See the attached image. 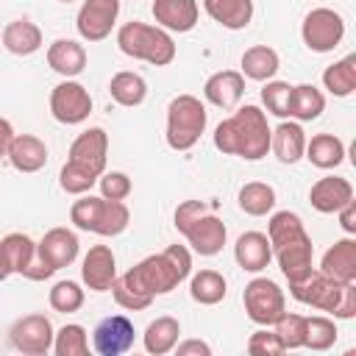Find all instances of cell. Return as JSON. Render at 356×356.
<instances>
[{
	"mask_svg": "<svg viewBox=\"0 0 356 356\" xmlns=\"http://www.w3.org/2000/svg\"><path fill=\"white\" fill-rule=\"evenodd\" d=\"M33 253H36V242L28 234L14 231V234H6L0 239V261H3V267H6L8 275H14V273L22 275L25 267L31 264Z\"/></svg>",
	"mask_w": 356,
	"mask_h": 356,
	"instance_id": "29",
	"label": "cell"
},
{
	"mask_svg": "<svg viewBox=\"0 0 356 356\" xmlns=\"http://www.w3.org/2000/svg\"><path fill=\"white\" fill-rule=\"evenodd\" d=\"M153 19L159 28L172 33H189L197 25V0H153Z\"/></svg>",
	"mask_w": 356,
	"mask_h": 356,
	"instance_id": "17",
	"label": "cell"
},
{
	"mask_svg": "<svg viewBox=\"0 0 356 356\" xmlns=\"http://www.w3.org/2000/svg\"><path fill=\"white\" fill-rule=\"evenodd\" d=\"M106 159H108V134L103 128H86L83 134L75 136V142L70 145V164L92 172L95 178H100L106 172Z\"/></svg>",
	"mask_w": 356,
	"mask_h": 356,
	"instance_id": "11",
	"label": "cell"
},
{
	"mask_svg": "<svg viewBox=\"0 0 356 356\" xmlns=\"http://www.w3.org/2000/svg\"><path fill=\"white\" fill-rule=\"evenodd\" d=\"M245 95V75L239 70H220L206 78L203 97L217 108H234Z\"/></svg>",
	"mask_w": 356,
	"mask_h": 356,
	"instance_id": "19",
	"label": "cell"
},
{
	"mask_svg": "<svg viewBox=\"0 0 356 356\" xmlns=\"http://www.w3.org/2000/svg\"><path fill=\"white\" fill-rule=\"evenodd\" d=\"M267 239H270L273 259L278 261V267L289 284L306 278L314 270L312 267L314 245H312V236L306 234V228L295 211H289V209L275 211L267 222Z\"/></svg>",
	"mask_w": 356,
	"mask_h": 356,
	"instance_id": "2",
	"label": "cell"
},
{
	"mask_svg": "<svg viewBox=\"0 0 356 356\" xmlns=\"http://www.w3.org/2000/svg\"><path fill=\"white\" fill-rule=\"evenodd\" d=\"M337 214H339V225H342V231H345L348 236H353V234H356V203H353V200L345 203Z\"/></svg>",
	"mask_w": 356,
	"mask_h": 356,
	"instance_id": "47",
	"label": "cell"
},
{
	"mask_svg": "<svg viewBox=\"0 0 356 356\" xmlns=\"http://www.w3.org/2000/svg\"><path fill=\"white\" fill-rule=\"evenodd\" d=\"M78 248H81V242H78L75 231L61 228V225H58V228H50V231L36 242L39 256H42L53 270L70 267V264L78 259Z\"/></svg>",
	"mask_w": 356,
	"mask_h": 356,
	"instance_id": "16",
	"label": "cell"
},
{
	"mask_svg": "<svg viewBox=\"0 0 356 356\" xmlns=\"http://www.w3.org/2000/svg\"><path fill=\"white\" fill-rule=\"evenodd\" d=\"M303 159H309V164H314L317 170H334L345 161V142L334 134H314L312 139H306Z\"/></svg>",
	"mask_w": 356,
	"mask_h": 356,
	"instance_id": "28",
	"label": "cell"
},
{
	"mask_svg": "<svg viewBox=\"0 0 356 356\" xmlns=\"http://www.w3.org/2000/svg\"><path fill=\"white\" fill-rule=\"evenodd\" d=\"M50 114L61 125H78L92 114V95L83 83L64 78L50 92Z\"/></svg>",
	"mask_w": 356,
	"mask_h": 356,
	"instance_id": "9",
	"label": "cell"
},
{
	"mask_svg": "<svg viewBox=\"0 0 356 356\" xmlns=\"http://www.w3.org/2000/svg\"><path fill=\"white\" fill-rule=\"evenodd\" d=\"M47 64L61 78H75L86 70V50L75 39H56L47 47Z\"/></svg>",
	"mask_w": 356,
	"mask_h": 356,
	"instance_id": "24",
	"label": "cell"
},
{
	"mask_svg": "<svg viewBox=\"0 0 356 356\" xmlns=\"http://www.w3.org/2000/svg\"><path fill=\"white\" fill-rule=\"evenodd\" d=\"M97 184H100V195L108 197V200H125V197L134 192L131 178H128L125 172H120V170L103 172V175L97 178Z\"/></svg>",
	"mask_w": 356,
	"mask_h": 356,
	"instance_id": "43",
	"label": "cell"
},
{
	"mask_svg": "<svg viewBox=\"0 0 356 356\" xmlns=\"http://www.w3.org/2000/svg\"><path fill=\"white\" fill-rule=\"evenodd\" d=\"M289 92H292V86L286 83V81H264V89H261V103H264V108L270 111V114H275V117H281V120H286L289 117Z\"/></svg>",
	"mask_w": 356,
	"mask_h": 356,
	"instance_id": "41",
	"label": "cell"
},
{
	"mask_svg": "<svg viewBox=\"0 0 356 356\" xmlns=\"http://www.w3.org/2000/svg\"><path fill=\"white\" fill-rule=\"evenodd\" d=\"M53 353L56 356H86L89 353V337L86 328L78 323H67L53 337Z\"/></svg>",
	"mask_w": 356,
	"mask_h": 356,
	"instance_id": "38",
	"label": "cell"
},
{
	"mask_svg": "<svg viewBox=\"0 0 356 356\" xmlns=\"http://www.w3.org/2000/svg\"><path fill=\"white\" fill-rule=\"evenodd\" d=\"M209 122V111L195 95H178L167 106V145L172 150H189L197 145Z\"/></svg>",
	"mask_w": 356,
	"mask_h": 356,
	"instance_id": "6",
	"label": "cell"
},
{
	"mask_svg": "<svg viewBox=\"0 0 356 356\" xmlns=\"http://www.w3.org/2000/svg\"><path fill=\"white\" fill-rule=\"evenodd\" d=\"M134 339H136V328L125 314L103 317L92 331V348L100 356H122L134 348Z\"/></svg>",
	"mask_w": 356,
	"mask_h": 356,
	"instance_id": "13",
	"label": "cell"
},
{
	"mask_svg": "<svg viewBox=\"0 0 356 356\" xmlns=\"http://www.w3.org/2000/svg\"><path fill=\"white\" fill-rule=\"evenodd\" d=\"M0 39H3V47L14 56H33L42 47V31L31 19H11L3 28Z\"/></svg>",
	"mask_w": 356,
	"mask_h": 356,
	"instance_id": "26",
	"label": "cell"
},
{
	"mask_svg": "<svg viewBox=\"0 0 356 356\" xmlns=\"http://www.w3.org/2000/svg\"><path fill=\"white\" fill-rule=\"evenodd\" d=\"M234 259H236V264L245 273H261L270 264V259H273L267 234H261V231H245L236 239V245H234Z\"/></svg>",
	"mask_w": 356,
	"mask_h": 356,
	"instance_id": "23",
	"label": "cell"
},
{
	"mask_svg": "<svg viewBox=\"0 0 356 356\" xmlns=\"http://www.w3.org/2000/svg\"><path fill=\"white\" fill-rule=\"evenodd\" d=\"M270 150L281 164H295L303 159L306 150V134L298 120H284L275 131H270Z\"/></svg>",
	"mask_w": 356,
	"mask_h": 356,
	"instance_id": "22",
	"label": "cell"
},
{
	"mask_svg": "<svg viewBox=\"0 0 356 356\" xmlns=\"http://www.w3.org/2000/svg\"><path fill=\"white\" fill-rule=\"evenodd\" d=\"M289 295L303 306L334 314V320L356 317V284L328 278L320 270H312L306 278L289 284Z\"/></svg>",
	"mask_w": 356,
	"mask_h": 356,
	"instance_id": "4",
	"label": "cell"
},
{
	"mask_svg": "<svg viewBox=\"0 0 356 356\" xmlns=\"http://www.w3.org/2000/svg\"><path fill=\"white\" fill-rule=\"evenodd\" d=\"M323 86L334 97H348L356 89V56H345L323 70Z\"/></svg>",
	"mask_w": 356,
	"mask_h": 356,
	"instance_id": "33",
	"label": "cell"
},
{
	"mask_svg": "<svg viewBox=\"0 0 356 356\" xmlns=\"http://www.w3.org/2000/svg\"><path fill=\"white\" fill-rule=\"evenodd\" d=\"M300 36H303V44L312 53H331L345 36V19L334 8H325V6L312 8L303 17Z\"/></svg>",
	"mask_w": 356,
	"mask_h": 356,
	"instance_id": "7",
	"label": "cell"
},
{
	"mask_svg": "<svg viewBox=\"0 0 356 356\" xmlns=\"http://www.w3.org/2000/svg\"><path fill=\"white\" fill-rule=\"evenodd\" d=\"M203 8L217 25L228 31H242L253 19V0H203Z\"/></svg>",
	"mask_w": 356,
	"mask_h": 356,
	"instance_id": "25",
	"label": "cell"
},
{
	"mask_svg": "<svg viewBox=\"0 0 356 356\" xmlns=\"http://www.w3.org/2000/svg\"><path fill=\"white\" fill-rule=\"evenodd\" d=\"M242 303L248 317L256 325H273L284 312H286V300H284V289L270 281V278H253L245 284L242 292Z\"/></svg>",
	"mask_w": 356,
	"mask_h": 356,
	"instance_id": "8",
	"label": "cell"
},
{
	"mask_svg": "<svg viewBox=\"0 0 356 356\" xmlns=\"http://www.w3.org/2000/svg\"><path fill=\"white\" fill-rule=\"evenodd\" d=\"M131 222V211L122 200H108L103 197L100 203V214H97V222H95V231L92 234H100V236H120Z\"/></svg>",
	"mask_w": 356,
	"mask_h": 356,
	"instance_id": "36",
	"label": "cell"
},
{
	"mask_svg": "<svg viewBox=\"0 0 356 356\" xmlns=\"http://www.w3.org/2000/svg\"><path fill=\"white\" fill-rule=\"evenodd\" d=\"M178 334H181V323L175 317H170V314H161L153 323H147V328L142 334L145 350L153 353V356H164V353H170L175 348Z\"/></svg>",
	"mask_w": 356,
	"mask_h": 356,
	"instance_id": "31",
	"label": "cell"
},
{
	"mask_svg": "<svg viewBox=\"0 0 356 356\" xmlns=\"http://www.w3.org/2000/svg\"><path fill=\"white\" fill-rule=\"evenodd\" d=\"M350 200H353V186L348 178H339V175H325L314 181L309 189V203L320 214H334Z\"/></svg>",
	"mask_w": 356,
	"mask_h": 356,
	"instance_id": "18",
	"label": "cell"
},
{
	"mask_svg": "<svg viewBox=\"0 0 356 356\" xmlns=\"http://www.w3.org/2000/svg\"><path fill=\"white\" fill-rule=\"evenodd\" d=\"M339 331H337V323L325 314H314V317H306V337H303V348L309 350H328L334 348Z\"/></svg>",
	"mask_w": 356,
	"mask_h": 356,
	"instance_id": "37",
	"label": "cell"
},
{
	"mask_svg": "<svg viewBox=\"0 0 356 356\" xmlns=\"http://www.w3.org/2000/svg\"><path fill=\"white\" fill-rule=\"evenodd\" d=\"M320 273H325L328 278L345 281V284H356V239L345 236L337 239L320 261Z\"/></svg>",
	"mask_w": 356,
	"mask_h": 356,
	"instance_id": "20",
	"label": "cell"
},
{
	"mask_svg": "<svg viewBox=\"0 0 356 356\" xmlns=\"http://www.w3.org/2000/svg\"><path fill=\"white\" fill-rule=\"evenodd\" d=\"M6 156L19 172H39L47 164V145L33 134H14Z\"/></svg>",
	"mask_w": 356,
	"mask_h": 356,
	"instance_id": "21",
	"label": "cell"
},
{
	"mask_svg": "<svg viewBox=\"0 0 356 356\" xmlns=\"http://www.w3.org/2000/svg\"><path fill=\"white\" fill-rule=\"evenodd\" d=\"M289 117L298 122H312L325 111V95L314 83H298L289 92Z\"/></svg>",
	"mask_w": 356,
	"mask_h": 356,
	"instance_id": "30",
	"label": "cell"
},
{
	"mask_svg": "<svg viewBox=\"0 0 356 356\" xmlns=\"http://www.w3.org/2000/svg\"><path fill=\"white\" fill-rule=\"evenodd\" d=\"M203 211H209L206 200H184V203H178V209H175V228L184 234Z\"/></svg>",
	"mask_w": 356,
	"mask_h": 356,
	"instance_id": "45",
	"label": "cell"
},
{
	"mask_svg": "<svg viewBox=\"0 0 356 356\" xmlns=\"http://www.w3.org/2000/svg\"><path fill=\"white\" fill-rule=\"evenodd\" d=\"M178 356H211V348L203 339H186V342H175Z\"/></svg>",
	"mask_w": 356,
	"mask_h": 356,
	"instance_id": "46",
	"label": "cell"
},
{
	"mask_svg": "<svg viewBox=\"0 0 356 356\" xmlns=\"http://www.w3.org/2000/svg\"><path fill=\"white\" fill-rule=\"evenodd\" d=\"M47 300H50V309H53V312H58V314H72V312H78V309L83 306L86 295H83V289H81L78 281H70V278H67V281H56V284H53Z\"/></svg>",
	"mask_w": 356,
	"mask_h": 356,
	"instance_id": "39",
	"label": "cell"
},
{
	"mask_svg": "<svg viewBox=\"0 0 356 356\" xmlns=\"http://www.w3.org/2000/svg\"><path fill=\"white\" fill-rule=\"evenodd\" d=\"M236 200H239V209L245 214L264 217V214H270L275 209V189L270 184H264V181H250V184H245L239 189Z\"/></svg>",
	"mask_w": 356,
	"mask_h": 356,
	"instance_id": "34",
	"label": "cell"
},
{
	"mask_svg": "<svg viewBox=\"0 0 356 356\" xmlns=\"http://www.w3.org/2000/svg\"><path fill=\"white\" fill-rule=\"evenodd\" d=\"M53 337H56L53 323L44 314H25L14 320L8 328L11 345L28 356H44L47 350H53Z\"/></svg>",
	"mask_w": 356,
	"mask_h": 356,
	"instance_id": "10",
	"label": "cell"
},
{
	"mask_svg": "<svg viewBox=\"0 0 356 356\" xmlns=\"http://www.w3.org/2000/svg\"><path fill=\"white\" fill-rule=\"evenodd\" d=\"M58 3H75V0H58Z\"/></svg>",
	"mask_w": 356,
	"mask_h": 356,
	"instance_id": "50",
	"label": "cell"
},
{
	"mask_svg": "<svg viewBox=\"0 0 356 356\" xmlns=\"http://www.w3.org/2000/svg\"><path fill=\"white\" fill-rule=\"evenodd\" d=\"M239 67H242V75L245 78L264 83V81H273L275 78V72L281 70V58H278V53L270 44H253V47H248L242 53Z\"/></svg>",
	"mask_w": 356,
	"mask_h": 356,
	"instance_id": "27",
	"label": "cell"
},
{
	"mask_svg": "<svg viewBox=\"0 0 356 356\" xmlns=\"http://www.w3.org/2000/svg\"><path fill=\"white\" fill-rule=\"evenodd\" d=\"M275 337L281 339L284 350H298L303 348V337H306V317L303 314H289L284 312L275 323H273Z\"/></svg>",
	"mask_w": 356,
	"mask_h": 356,
	"instance_id": "40",
	"label": "cell"
},
{
	"mask_svg": "<svg viewBox=\"0 0 356 356\" xmlns=\"http://www.w3.org/2000/svg\"><path fill=\"white\" fill-rule=\"evenodd\" d=\"M225 278H222V273H217V270H200V273H195L192 275V281H189V295H192V300L195 303H200V306H214V303H220L222 298H225Z\"/></svg>",
	"mask_w": 356,
	"mask_h": 356,
	"instance_id": "35",
	"label": "cell"
},
{
	"mask_svg": "<svg viewBox=\"0 0 356 356\" xmlns=\"http://www.w3.org/2000/svg\"><path fill=\"white\" fill-rule=\"evenodd\" d=\"M117 47L136 61H147L153 67H167L175 61V42L170 36V31L159 28V25H147L139 19L125 22L117 31Z\"/></svg>",
	"mask_w": 356,
	"mask_h": 356,
	"instance_id": "5",
	"label": "cell"
},
{
	"mask_svg": "<svg viewBox=\"0 0 356 356\" xmlns=\"http://www.w3.org/2000/svg\"><path fill=\"white\" fill-rule=\"evenodd\" d=\"M120 17V0H83L75 17V28L86 42H103Z\"/></svg>",
	"mask_w": 356,
	"mask_h": 356,
	"instance_id": "12",
	"label": "cell"
},
{
	"mask_svg": "<svg viewBox=\"0 0 356 356\" xmlns=\"http://www.w3.org/2000/svg\"><path fill=\"white\" fill-rule=\"evenodd\" d=\"M214 147L225 156L259 161L270 150L267 114L259 106H242L214 128Z\"/></svg>",
	"mask_w": 356,
	"mask_h": 356,
	"instance_id": "3",
	"label": "cell"
},
{
	"mask_svg": "<svg viewBox=\"0 0 356 356\" xmlns=\"http://www.w3.org/2000/svg\"><path fill=\"white\" fill-rule=\"evenodd\" d=\"M11 139H14V125H11L6 117H0V156H6V153H8Z\"/></svg>",
	"mask_w": 356,
	"mask_h": 356,
	"instance_id": "48",
	"label": "cell"
},
{
	"mask_svg": "<svg viewBox=\"0 0 356 356\" xmlns=\"http://www.w3.org/2000/svg\"><path fill=\"white\" fill-rule=\"evenodd\" d=\"M184 236H186V242L192 245L195 253H200V256H217V253L222 250V245H225L228 231H225V222H222L217 214L203 211V214L184 231Z\"/></svg>",
	"mask_w": 356,
	"mask_h": 356,
	"instance_id": "15",
	"label": "cell"
},
{
	"mask_svg": "<svg viewBox=\"0 0 356 356\" xmlns=\"http://www.w3.org/2000/svg\"><path fill=\"white\" fill-rule=\"evenodd\" d=\"M97 184V178L92 175V172H86V170H81V167H75V164H64L61 167V172H58V186L67 192V195H86L92 186Z\"/></svg>",
	"mask_w": 356,
	"mask_h": 356,
	"instance_id": "42",
	"label": "cell"
},
{
	"mask_svg": "<svg viewBox=\"0 0 356 356\" xmlns=\"http://www.w3.org/2000/svg\"><path fill=\"white\" fill-rule=\"evenodd\" d=\"M8 278V273H6V267H3V261H0V281H6Z\"/></svg>",
	"mask_w": 356,
	"mask_h": 356,
	"instance_id": "49",
	"label": "cell"
},
{
	"mask_svg": "<svg viewBox=\"0 0 356 356\" xmlns=\"http://www.w3.org/2000/svg\"><path fill=\"white\" fill-rule=\"evenodd\" d=\"M192 273V253L186 245H167L161 253H153L134 264L128 273L117 275L111 295L117 306L128 312H142L153 303L156 295L172 292Z\"/></svg>",
	"mask_w": 356,
	"mask_h": 356,
	"instance_id": "1",
	"label": "cell"
},
{
	"mask_svg": "<svg viewBox=\"0 0 356 356\" xmlns=\"http://www.w3.org/2000/svg\"><path fill=\"white\" fill-rule=\"evenodd\" d=\"M248 350L256 353V356H278V353H284V345H281V339L275 337V331L261 328V331L250 334V339H248Z\"/></svg>",
	"mask_w": 356,
	"mask_h": 356,
	"instance_id": "44",
	"label": "cell"
},
{
	"mask_svg": "<svg viewBox=\"0 0 356 356\" xmlns=\"http://www.w3.org/2000/svg\"><path fill=\"white\" fill-rule=\"evenodd\" d=\"M108 95L117 106H125V108H134V106H142L145 97H147V81L139 75V72H131V70H122L117 72L111 81H108Z\"/></svg>",
	"mask_w": 356,
	"mask_h": 356,
	"instance_id": "32",
	"label": "cell"
},
{
	"mask_svg": "<svg viewBox=\"0 0 356 356\" xmlns=\"http://www.w3.org/2000/svg\"><path fill=\"white\" fill-rule=\"evenodd\" d=\"M81 278L92 292H108L117 278V259L108 245H92L81 261Z\"/></svg>",
	"mask_w": 356,
	"mask_h": 356,
	"instance_id": "14",
	"label": "cell"
}]
</instances>
